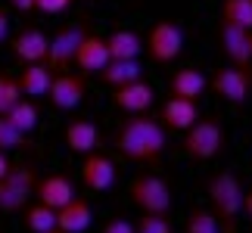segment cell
<instances>
[{"mask_svg": "<svg viewBox=\"0 0 252 233\" xmlns=\"http://www.w3.org/2000/svg\"><path fill=\"white\" fill-rule=\"evenodd\" d=\"M224 149V128L218 118H196L184 131V155L193 162H212Z\"/></svg>", "mask_w": 252, "mask_h": 233, "instance_id": "obj_4", "label": "cell"}, {"mask_svg": "<svg viewBox=\"0 0 252 233\" xmlns=\"http://www.w3.org/2000/svg\"><path fill=\"white\" fill-rule=\"evenodd\" d=\"M128 196L147 215H168V208H171V190L156 174H137L128 187Z\"/></svg>", "mask_w": 252, "mask_h": 233, "instance_id": "obj_5", "label": "cell"}, {"mask_svg": "<svg viewBox=\"0 0 252 233\" xmlns=\"http://www.w3.org/2000/svg\"><path fill=\"white\" fill-rule=\"evenodd\" d=\"M37 168L34 165H13L0 177V215H16L25 208V202L34 196Z\"/></svg>", "mask_w": 252, "mask_h": 233, "instance_id": "obj_3", "label": "cell"}, {"mask_svg": "<svg viewBox=\"0 0 252 233\" xmlns=\"http://www.w3.org/2000/svg\"><path fill=\"white\" fill-rule=\"evenodd\" d=\"M100 78L109 87H125V84H131V81H140L143 69H140L137 59H109V62H106V69L100 72Z\"/></svg>", "mask_w": 252, "mask_h": 233, "instance_id": "obj_22", "label": "cell"}, {"mask_svg": "<svg viewBox=\"0 0 252 233\" xmlns=\"http://www.w3.org/2000/svg\"><path fill=\"white\" fill-rule=\"evenodd\" d=\"M218 44L221 53L230 59V65H240V69H252V53H249V31L240 25L221 22L218 28Z\"/></svg>", "mask_w": 252, "mask_h": 233, "instance_id": "obj_11", "label": "cell"}, {"mask_svg": "<svg viewBox=\"0 0 252 233\" xmlns=\"http://www.w3.org/2000/svg\"><path fill=\"white\" fill-rule=\"evenodd\" d=\"M112 103H115V109H122L128 115H140L156 103V90L140 78V81H131L125 87H112Z\"/></svg>", "mask_w": 252, "mask_h": 233, "instance_id": "obj_12", "label": "cell"}, {"mask_svg": "<svg viewBox=\"0 0 252 233\" xmlns=\"http://www.w3.org/2000/svg\"><path fill=\"white\" fill-rule=\"evenodd\" d=\"M63 137H65L69 152H75V155H87V152H94L100 146V131H96V124L87 121V118H72L65 124Z\"/></svg>", "mask_w": 252, "mask_h": 233, "instance_id": "obj_16", "label": "cell"}, {"mask_svg": "<svg viewBox=\"0 0 252 233\" xmlns=\"http://www.w3.org/2000/svg\"><path fill=\"white\" fill-rule=\"evenodd\" d=\"M209 87L215 90L224 103L230 106H243L252 96V69H240V65H224L212 75Z\"/></svg>", "mask_w": 252, "mask_h": 233, "instance_id": "obj_7", "label": "cell"}, {"mask_svg": "<svg viewBox=\"0 0 252 233\" xmlns=\"http://www.w3.org/2000/svg\"><path fill=\"white\" fill-rule=\"evenodd\" d=\"M9 6L19 9V13H32V9L37 6V0H9Z\"/></svg>", "mask_w": 252, "mask_h": 233, "instance_id": "obj_33", "label": "cell"}, {"mask_svg": "<svg viewBox=\"0 0 252 233\" xmlns=\"http://www.w3.org/2000/svg\"><path fill=\"white\" fill-rule=\"evenodd\" d=\"M94 224V211H91V202L75 196L72 202L56 211V227L65 230V233H87Z\"/></svg>", "mask_w": 252, "mask_h": 233, "instance_id": "obj_17", "label": "cell"}, {"mask_svg": "<svg viewBox=\"0 0 252 233\" xmlns=\"http://www.w3.org/2000/svg\"><path fill=\"white\" fill-rule=\"evenodd\" d=\"M137 233H174L171 224H168V215H147L143 211V218L134 224Z\"/></svg>", "mask_w": 252, "mask_h": 233, "instance_id": "obj_29", "label": "cell"}, {"mask_svg": "<svg viewBox=\"0 0 252 233\" xmlns=\"http://www.w3.org/2000/svg\"><path fill=\"white\" fill-rule=\"evenodd\" d=\"M25 227L32 233H47L56 227V211L50 205H44V202H34V205L25 208Z\"/></svg>", "mask_w": 252, "mask_h": 233, "instance_id": "obj_24", "label": "cell"}, {"mask_svg": "<svg viewBox=\"0 0 252 233\" xmlns=\"http://www.w3.org/2000/svg\"><path fill=\"white\" fill-rule=\"evenodd\" d=\"M34 196H37V202H44V205H50L53 211H60L65 202L75 199V187L65 174H50V177H37Z\"/></svg>", "mask_w": 252, "mask_h": 233, "instance_id": "obj_15", "label": "cell"}, {"mask_svg": "<svg viewBox=\"0 0 252 233\" xmlns=\"http://www.w3.org/2000/svg\"><path fill=\"white\" fill-rule=\"evenodd\" d=\"M106 47H109V59H137L143 53V41L137 31H128V28H122V31H112L106 37Z\"/></svg>", "mask_w": 252, "mask_h": 233, "instance_id": "obj_21", "label": "cell"}, {"mask_svg": "<svg viewBox=\"0 0 252 233\" xmlns=\"http://www.w3.org/2000/svg\"><path fill=\"white\" fill-rule=\"evenodd\" d=\"M81 183L91 193H106L115 183V162L103 152H87L81 162Z\"/></svg>", "mask_w": 252, "mask_h": 233, "instance_id": "obj_10", "label": "cell"}, {"mask_svg": "<svg viewBox=\"0 0 252 233\" xmlns=\"http://www.w3.org/2000/svg\"><path fill=\"white\" fill-rule=\"evenodd\" d=\"M143 50L150 53V59L156 65H168L181 56L184 50V31L174 22H168V19H159L156 25L150 28V37L147 44H143Z\"/></svg>", "mask_w": 252, "mask_h": 233, "instance_id": "obj_6", "label": "cell"}, {"mask_svg": "<svg viewBox=\"0 0 252 233\" xmlns=\"http://www.w3.org/2000/svg\"><path fill=\"white\" fill-rule=\"evenodd\" d=\"M9 168H13V165H9V159H6V152L0 149V177H3V174H6Z\"/></svg>", "mask_w": 252, "mask_h": 233, "instance_id": "obj_35", "label": "cell"}, {"mask_svg": "<svg viewBox=\"0 0 252 233\" xmlns=\"http://www.w3.org/2000/svg\"><path fill=\"white\" fill-rule=\"evenodd\" d=\"M22 146H28V134L19 131L6 115H0V149L9 152V149H22Z\"/></svg>", "mask_w": 252, "mask_h": 233, "instance_id": "obj_27", "label": "cell"}, {"mask_svg": "<svg viewBox=\"0 0 252 233\" xmlns=\"http://www.w3.org/2000/svg\"><path fill=\"white\" fill-rule=\"evenodd\" d=\"M109 62V47H106V37H96L87 31L81 37L78 50H75V65H78L81 75H100Z\"/></svg>", "mask_w": 252, "mask_h": 233, "instance_id": "obj_14", "label": "cell"}, {"mask_svg": "<svg viewBox=\"0 0 252 233\" xmlns=\"http://www.w3.org/2000/svg\"><path fill=\"white\" fill-rule=\"evenodd\" d=\"M249 53H252V31H249Z\"/></svg>", "mask_w": 252, "mask_h": 233, "instance_id": "obj_37", "label": "cell"}, {"mask_svg": "<svg viewBox=\"0 0 252 233\" xmlns=\"http://www.w3.org/2000/svg\"><path fill=\"white\" fill-rule=\"evenodd\" d=\"M6 37H9V13L0 6V44H3Z\"/></svg>", "mask_w": 252, "mask_h": 233, "instance_id": "obj_32", "label": "cell"}, {"mask_svg": "<svg viewBox=\"0 0 252 233\" xmlns=\"http://www.w3.org/2000/svg\"><path fill=\"white\" fill-rule=\"evenodd\" d=\"M69 3H72V0H37L34 9H41V13H47V16H60Z\"/></svg>", "mask_w": 252, "mask_h": 233, "instance_id": "obj_30", "label": "cell"}, {"mask_svg": "<svg viewBox=\"0 0 252 233\" xmlns=\"http://www.w3.org/2000/svg\"><path fill=\"white\" fill-rule=\"evenodd\" d=\"M47 233H65V230H60V227H53V230H47Z\"/></svg>", "mask_w": 252, "mask_h": 233, "instance_id": "obj_36", "label": "cell"}, {"mask_svg": "<svg viewBox=\"0 0 252 233\" xmlns=\"http://www.w3.org/2000/svg\"><path fill=\"white\" fill-rule=\"evenodd\" d=\"M103 233H137V230H134V224H131V221H125V218H115V221H109V224L103 227Z\"/></svg>", "mask_w": 252, "mask_h": 233, "instance_id": "obj_31", "label": "cell"}, {"mask_svg": "<svg viewBox=\"0 0 252 233\" xmlns=\"http://www.w3.org/2000/svg\"><path fill=\"white\" fill-rule=\"evenodd\" d=\"M87 34V25L84 22H75V25H65L60 28L53 37H50V50H47V65L53 72H65L75 65V50H78L81 37Z\"/></svg>", "mask_w": 252, "mask_h": 233, "instance_id": "obj_8", "label": "cell"}, {"mask_svg": "<svg viewBox=\"0 0 252 233\" xmlns=\"http://www.w3.org/2000/svg\"><path fill=\"white\" fill-rule=\"evenodd\" d=\"M243 211H246V218L252 221V190H249V193H243Z\"/></svg>", "mask_w": 252, "mask_h": 233, "instance_id": "obj_34", "label": "cell"}, {"mask_svg": "<svg viewBox=\"0 0 252 233\" xmlns=\"http://www.w3.org/2000/svg\"><path fill=\"white\" fill-rule=\"evenodd\" d=\"M199 118V109H196V100H181V96H171V100L162 106V128L165 131H187L193 121Z\"/></svg>", "mask_w": 252, "mask_h": 233, "instance_id": "obj_18", "label": "cell"}, {"mask_svg": "<svg viewBox=\"0 0 252 233\" xmlns=\"http://www.w3.org/2000/svg\"><path fill=\"white\" fill-rule=\"evenodd\" d=\"M243 183L234 171H218L209 180V208L224 233H237V218L243 211Z\"/></svg>", "mask_w": 252, "mask_h": 233, "instance_id": "obj_2", "label": "cell"}, {"mask_svg": "<svg viewBox=\"0 0 252 233\" xmlns=\"http://www.w3.org/2000/svg\"><path fill=\"white\" fill-rule=\"evenodd\" d=\"M6 118L13 121L22 134H32V131L37 128V118H41V115H37V106H34L32 100H19L13 109L6 112Z\"/></svg>", "mask_w": 252, "mask_h": 233, "instance_id": "obj_25", "label": "cell"}, {"mask_svg": "<svg viewBox=\"0 0 252 233\" xmlns=\"http://www.w3.org/2000/svg\"><path fill=\"white\" fill-rule=\"evenodd\" d=\"M221 22L252 31V0H224L221 3Z\"/></svg>", "mask_w": 252, "mask_h": 233, "instance_id": "obj_23", "label": "cell"}, {"mask_svg": "<svg viewBox=\"0 0 252 233\" xmlns=\"http://www.w3.org/2000/svg\"><path fill=\"white\" fill-rule=\"evenodd\" d=\"M184 233H221V224L212 215V208H190Z\"/></svg>", "mask_w": 252, "mask_h": 233, "instance_id": "obj_26", "label": "cell"}, {"mask_svg": "<svg viewBox=\"0 0 252 233\" xmlns=\"http://www.w3.org/2000/svg\"><path fill=\"white\" fill-rule=\"evenodd\" d=\"M22 100V87L13 75H0V115H6L13 106Z\"/></svg>", "mask_w": 252, "mask_h": 233, "instance_id": "obj_28", "label": "cell"}, {"mask_svg": "<svg viewBox=\"0 0 252 233\" xmlns=\"http://www.w3.org/2000/svg\"><path fill=\"white\" fill-rule=\"evenodd\" d=\"M206 75L196 72V69H178L171 75V81H168V93L171 96H181V100H199L202 93H206Z\"/></svg>", "mask_w": 252, "mask_h": 233, "instance_id": "obj_19", "label": "cell"}, {"mask_svg": "<svg viewBox=\"0 0 252 233\" xmlns=\"http://www.w3.org/2000/svg\"><path fill=\"white\" fill-rule=\"evenodd\" d=\"M165 128L162 121L150 118V115H131L119 124L115 131V149L134 165H156L165 155Z\"/></svg>", "mask_w": 252, "mask_h": 233, "instance_id": "obj_1", "label": "cell"}, {"mask_svg": "<svg viewBox=\"0 0 252 233\" xmlns=\"http://www.w3.org/2000/svg\"><path fill=\"white\" fill-rule=\"evenodd\" d=\"M19 87H22L25 96H47L50 90V81H53V69L47 62H28L22 72H19Z\"/></svg>", "mask_w": 252, "mask_h": 233, "instance_id": "obj_20", "label": "cell"}, {"mask_svg": "<svg viewBox=\"0 0 252 233\" xmlns=\"http://www.w3.org/2000/svg\"><path fill=\"white\" fill-rule=\"evenodd\" d=\"M84 93H87V81H84V75L78 72H53V81H50V90H47V96H50V103L56 106L60 112H69L75 109V106H81L84 100Z\"/></svg>", "mask_w": 252, "mask_h": 233, "instance_id": "obj_9", "label": "cell"}, {"mask_svg": "<svg viewBox=\"0 0 252 233\" xmlns=\"http://www.w3.org/2000/svg\"><path fill=\"white\" fill-rule=\"evenodd\" d=\"M9 50L22 65L28 62H47V50H50V37L41 28H25L9 41Z\"/></svg>", "mask_w": 252, "mask_h": 233, "instance_id": "obj_13", "label": "cell"}]
</instances>
